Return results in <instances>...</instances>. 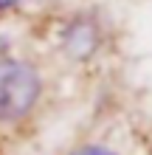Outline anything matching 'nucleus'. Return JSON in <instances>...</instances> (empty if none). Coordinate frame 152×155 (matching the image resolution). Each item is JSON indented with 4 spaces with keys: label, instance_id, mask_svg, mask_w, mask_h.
Masks as SVG:
<instances>
[{
    "label": "nucleus",
    "instance_id": "obj_1",
    "mask_svg": "<svg viewBox=\"0 0 152 155\" xmlns=\"http://www.w3.org/2000/svg\"><path fill=\"white\" fill-rule=\"evenodd\" d=\"M40 74L23 59H0V121H14L37 104Z\"/></svg>",
    "mask_w": 152,
    "mask_h": 155
},
{
    "label": "nucleus",
    "instance_id": "obj_2",
    "mask_svg": "<svg viewBox=\"0 0 152 155\" xmlns=\"http://www.w3.org/2000/svg\"><path fill=\"white\" fill-rule=\"evenodd\" d=\"M65 48L73 54V57H87L96 48V31L87 23H73L65 34Z\"/></svg>",
    "mask_w": 152,
    "mask_h": 155
},
{
    "label": "nucleus",
    "instance_id": "obj_3",
    "mask_svg": "<svg viewBox=\"0 0 152 155\" xmlns=\"http://www.w3.org/2000/svg\"><path fill=\"white\" fill-rule=\"evenodd\" d=\"M70 155H115V152H113V150H107V147H102V144H87V147L73 150Z\"/></svg>",
    "mask_w": 152,
    "mask_h": 155
},
{
    "label": "nucleus",
    "instance_id": "obj_4",
    "mask_svg": "<svg viewBox=\"0 0 152 155\" xmlns=\"http://www.w3.org/2000/svg\"><path fill=\"white\" fill-rule=\"evenodd\" d=\"M17 0H0V12H6V8H14Z\"/></svg>",
    "mask_w": 152,
    "mask_h": 155
}]
</instances>
